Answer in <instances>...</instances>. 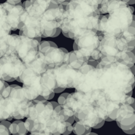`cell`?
<instances>
[{
  "label": "cell",
  "instance_id": "obj_34",
  "mask_svg": "<svg viewBox=\"0 0 135 135\" xmlns=\"http://www.w3.org/2000/svg\"><path fill=\"white\" fill-rule=\"evenodd\" d=\"M64 88H61V87H57V88H55V89H54V93H62L63 91H65Z\"/></svg>",
  "mask_w": 135,
  "mask_h": 135
},
{
  "label": "cell",
  "instance_id": "obj_19",
  "mask_svg": "<svg viewBox=\"0 0 135 135\" xmlns=\"http://www.w3.org/2000/svg\"><path fill=\"white\" fill-rule=\"evenodd\" d=\"M14 34H9L0 38V58L4 55L14 53Z\"/></svg>",
  "mask_w": 135,
  "mask_h": 135
},
{
  "label": "cell",
  "instance_id": "obj_18",
  "mask_svg": "<svg viewBox=\"0 0 135 135\" xmlns=\"http://www.w3.org/2000/svg\"><path fill=\"white\" fill-rule=\"evenodd\" d=\"M89 59L90 57L82 55L78 51H72L66 55L64 63L72 69L78 70L83 66L87 64Z\"/></svg>",
  "mask_w": 135,
  "mask_h": 135
},
{
  "label": "cell",
  "instance_id": "obj_33",
  "mask_svg": "<svg viewBox=\"0 0 135 135\" xmlns=\"http://www.w3.org/2000/svg\"><path fill=\"white\" fill-rule=\"evenodd\" d=\"M59 3L61 4L64 6H66L67 4L70 2V0H56Z\"/></svg>",
  "mask_w": 135,
  "mask_h": 135
},
{
  "label": "cell",
  "instance_id": "obj_26",
  "mask_svg": "<svg viewBox=\"0 0 135 135\" xmlns=\"http://www.w3.org/2000/svg\"><path fill=\"white\" fill-rule=\"evenodd\" d=\"M18 126V135H25L27 134V130L26 129L25 126L24 122L22 120H16Z\"/></svg>",
  "mask_w": 135,
  "mask_h": 135
},
{
  "label": "cell",
  "instance_id": "obj_44",
  "mask_svg": "<svg viewBox=\"0 0 135 135\" xmlns=\"http://www.w3.org/2000/svg\"><path fill=\"white\" fill-rule=\"evenodd\" d=\"M87 135H98V134H96V133H95V132H91L89 134H88Z\"/></svg>",
  "mask_w": 135,
  "mask_h": 135
},
{
  "label": "cell",
  "instance_id": "obj_2",
  "mask_svg": "<svg viewBox=\"0 0 135 135\" xmlns=\"http://www.w3.org/2000/svg\"><path fill=\"white\" fill-rule=\"evenodd\" d=\"M99 7L91 0H70L60 21L61 32L74 40L89 31L97 32L101 16Z\"/></svg>",
  "mask_w": 135,
  "mask_h": 135
},
{
  "label": "cell",
  "instance_id": "obj_17",
  "mask_svg": "<svg viewBox=\"0 0 135 135\" xmlns=\"http://www.w3.org/2000/svg\"><path fill=\"white\" fill-rule=\"evenodd\" d=\"M41 96L46 97L54 93V89L57 88L56 82H55V76H54V68H48L45 72L41 76Z\"/></svg>",
  "mask_w": 135,
  "mask_h": 135
},
{
  "label": "cell",
  "instance_id": "obj_14",
  "mask_svg": "<svg viewBox=\"0 0 135 135\" xmlns=\"http://www.w3.org/2000/svg\"><path fill=\"white\" fill-rule=\"evenodd\" d=\"M43 32L44 26L41 17L34 16L26 14L23 26L21 29L19 30L18 35L34 38L41 37Z\"/></svg>",
  "mask_w": 135,
  "mask_h": 135
},
{
  "label": "cell",
  "instance_id": "obj_24",
  "mask_svg": "<svg viewBox=\"0 0 135 135\" xmlns=\"http://www.w3.org/2000/svg\"><path fill=\"white\" fill-rule=\"evenodd\" d=\"M91 128L76 122L72 125V132L76 135H87L91 132Z\"/></svg>",
  "mask_w": 135,
  "mask_h": 135
},
{
  "label": "cell",
  "instance_id": "obj_36",
  "mask_svg": "<svg viewBox=\"0 0 135 135\" xmlns=\"http://www.w3.org/2000/svg\"><path fill=\"white\" fill-rule=\"evenodd\" d=\"M54 97H55V93H51L50 95H48V96L43 97H44V99L46 100V101H50V100L52 99Z\"/></svg>",
  "mask_w": 135,
  "mask_h": 135
},
{
  "label": "cell",
  "instance_id": "obj_15",
  "mask_svg": "<svg viewBox=\"0 0 135 135\" xmlns=\"http://www.w3.org/2000/svg\"><path fill=\"white\" fill-rule=\"evenodd\" d=\"M40 52L43 54V59L47 66L49 68H54L64 63L68 51L64 47H49L40 51Z\"/></svg>",
  "mask_w": 135,
  "mask_h": 135
},
{
  "label": "cell",
  "instance_id": "obj_25",
  "mask_svg": "<svg viewBox=\"0 0 135 135\" xmlns=\"http://www.w3.org/2000/svg\"><path fill=\"white\" fill-rule=\"evenodd\" d=\"M49 47H57V45L56 43H54L53 41H41L38 47V51H42L43 49H45V48Z\"/></svg>",
  "mask_w": 135,
  "mask_h": 135
},
{
  "label": "cell",
  "instance_id": "obj_8",
  "mask_svg": "<svg viewBox=\"0 0 135 135\" xmlns=\"http://www.w3.org/2000/svg\"><path fill=\"white\" fill-rule=\"evenodd\" d=\"M41 74L26 66L22 74L20 76L21 83L23 84L22 89L25 97L28 101H33L41 93Z\"/></svg>",
  "mask_w": 135,
  "mask_h": 135
},
{
  "label": "cell",
  "instance_id": "obj_43",
  "mask_svg": "<svg viewBox=\"0 0 135 135\" xmlns=\"http://www.w3.org/2000/svg\"><path fill=\"white\" fill-rule=\"evenodd\" d=\"M30 135H49L45 133H41V132H32Z\"/></svg>",
  "mask_w": 135,
  "mask_h": 135
},
{
  "label": "cell",
  "instance_id": "obj_13",
  "mask_svg": "<svg viewBox=\"0 0 135 135\" xmlns=\"http://www.w3.org/2000/svg\"><path fill=\"white\" fill-rule=\"evenodd\" d=\"M100 41L97 32L89 31L78 38V50L84 57H91L97 51Z\"/></svg>",
  "mask_w": 135,
  "mask_h": 135
},
{
  "label": "cell",
  "instance_id": "obj_38",
  "mask_svg": "<svg viewBox=\"0 0 135 135\" xmlns=\"http://www.w3.org/2000/svg\"><path fill=\"white\" fill-rule=\"evenodd\" d=\"M78 50V38L75 39L73 43V51Z\"/></svg>",
  "mask_w": 135,
  "mask_h": 135
},
{
  "label": "cell",
  "instance_id": "obj_1",
  "mask_svg": "<svg viewBox=\"0 0 135 135\" xmlns=\"http://www.w3.org/2000/svg\"><path fill=\"white\" fill-rule=\"evenodd\" d=\"M96 69L100 89L111 101L121 105L132 97L135 80L131 68L115 57H105L100 60Z\"/></svg>",
  "mask_w": 135,
  "mask_h": 135
},
{
  "label": "cell",
  "instance_id": "obj_5",
  "mask_svg": "<svg viewBox=\"0 0 135 135\" xmlns=\"http://www.w3.org/2000/svg\"><path fill=\"white\" fill-rule=\"evenodd\" d=\"M128 51V43L121 35H104L97 49V58L105 57L118 59Z\"/></svg>",
  "mask_w": 135,
  "mask_h": 135
},
{
  "label": "cell",
  "instance_id": "obj_32",
  "mask_svg": "<svg viewBox=\"0 0 135 135\" xmlns=\"http://www.w3.org/2000/svg\"><path fill=\"white\" fill-rule=\"evenodd\" d=\"M6 2H8V3H10V4L17 5L19 4L20 3H21L22 0H7Z\"/></svg>",
  "mask_w": 135,
  "mask_h": 135
},
{
  "label": "cell",
  "instance_id": "obj_23",
  "mask_svg": "<svg viewBox=\"0 0 135 135\" xmlns=\"http://www.w3.org/2000/svg\"><path fill=\"white\" fill-rule=\"evenodd\" d=\"M134 51V49L131 51H127L120 58L117 59V60L120 63L124 64L129 68H131V67L134 66L135 63V55Z\"/></svg>",
  "mask_w": 135,
  "mask_h": 135
},
{
  "label": "cell",
  "instance_id": "obj_29",
  "mask_svg": "<svg viewBox=\"0 0 135 135\" xmlns=\"http://www.w3.org/2000/svg\"><path fill=\"white\" fill-rule=\"evenodd\" d=\"M66 131H65V132H64L62 134L63 135H69L72 132V124H70V123L67 122H66Z\"/></svg>",
  "mask_w": 135,
  "mask_h": 135
},
{
  "label": "cell",
  "instance_id": "obj_35",
  "mask_svg": "<svg viewBox=\"0 0 135 135\" xmlns=\"http://www.w3.org/2000/svg\"><path fill=\"white\" fill-rule=\"evenodd\" d=\"M105 122V120H103V121H101V122L99 123V124H97L96 125V126H94V127L93 128H94V129H99V128H100L103 127V125H104Z\"/></svg>",
  "mask_w": 135,
  "mask_h": 135
},
{
  "label": "cell",
  "instance_id": "obj_40",
  "mask_svg": "<svg viewBox=\"0 0 135 135\" xmlns=\"http://www.w3.org/2000/svg\"><path fill=\"white\" fill-rule=\"evenodd\" d=\"M124 132L128 134H134L135 133V127L132 128L131 130H128V131H124Z\"/></svg>",
  "mask_w": 135,
  "mask_h": 135
},
{
  "label": "cell",
  "instance_id": "obj_37",
  "mask_svg": "<svg viewBox=\"0 0 135 135\" xmlns=\"http://www.w3.org/2000/svg\"><path fill=\"white\" fill-rule=\"evenodd\" d=\"M4 80L2 79V75H1V73H0V91H2L3 86H4Z\"/></svg>",
  "mask_w": 135,
  "mask_h": 135
},
{
  "label": "cell",
  "instance_id": "obj_21",
  "mask_svg": "<svg viewBox=\"0 0 135 135\" xmlns=\"http://www.w3.org/2000/svg\"><path fill=\"white\" fill-rule=\"evenodd\" d=\"M11 27L7 19L6 10L0 3V38L9 35Z\"/></svg>",
  "mask_w": 135,
  "mask_h": 135
},
{
  "label": "cell",
  "instance_id": "obj_7",
  "mask_svg": "<svg viewBox=\"0 0 135 135\" xmlns=\"http://www.w3.org/2000/svg\"><path fill=\"white\" fill-rule=\"evenodd\" d=\"M11 91L7 97L9 110L14 118L16 115L27 118L32 101H28L25 97L22 86L17 84H11Z\"/></svg>",
  "mask_w": 135,
  "mask_h": 135
},
{
  "label": "cell",
  "instance_id": "obj_31",
  "mask_svg": "<svg viewBox=\"0 0 135 135\" xmlns=\"http://www.w3.org/2000/svg\"><path fill=\"white\" fill-rule=\"evenodd\" d=\"M0 124H3V126H5L6 128H9V126L11 124V122L9 121H8V120H2V121L0 122Z\"/></svg>",
  "mask_w": 135,
  "mask_h": 135
},
{
  "label": "cell",
  "instance_id": "obj_20",
  "mask_svg": "<svg viewBox=\"0 0 135 135\" xmlns=\"http://www.w3.org/2000/svg\"><path fill=\"white\" fill-rule=\"evenodd\" d=\"M128 43V51L134 50L135 47V20L132 22L126 31L121 35Z\"/></svg>",
  "mask_w": 135,
  "mask_h": 135
},
{
  "label": "cell",
  "instance_id": "obj_12",
  "mask_svg": "<svg viewBox=\"0 0 135 135\" xmlns=\"http://www.w3.org/2000/svg\"><path fill=\"white\" fill-rule=\"evenodd\" d=\"M54 72L57 88L71 89L74 87L77 70L72 69L66 64L64 63L54 68Z\"/></svg>",
  "mask_w": 135,
  "mask_h": 135
},
{
  "label": "cell",
  "instance_id": "obj_4",
  "mask_svg": "<svg viewBox=\"0 0 135 135\" xmlns=\"http://www.w3.org/2000/svg\"><path fill=\"white\" fill-rule=\"evenodd\" d=\"M134 9L126 4L120 7L107 15H101L97 25V31L103 35L120 36L134 20Z\"/></svg>",
  "mask_w": 135,
  "mask_h": 135
},
{
  "label": "cell",
  "instance_id": "obj_28",
  "mask_svg": "<svg viewBox=\"0 0 135 135\" xmlns=\"http://www.w3.org/2000/svg\"><path fill=\"white\" fill-rule=\"evenodd\" d=\"M10 133L9 132L8 128H6L3 124H0V135H9Z\"/></svg>",
  "mask_w": 135,
  "mask_h": 135
},
{
  "label": "cell",
  "instance_id": "obj_39",
  "mask_svg": "<svg viewBox=\"0 0 135 135\" xmlns=\"http://www.w3.org/2000/svg\"><path fill=\"white\" fill-rule=\"evenodd\" d=\"M123 2L126 3L128 5H133L135 3V0H122Z\"/></svg>",
  "mask_w": 135,
  "mask_h": 135
},
{
  "label": "cell",
  "instance_id": "obj_9",
  "mask_svg": "<svg viewBox=\"0 0 135 135\" xmlns=\"http://www.w3.org/2000/svg\"><path fill=\"white\" fill-rule=\"evenodd\" d=\"M25 66L16 53L4 55L0 58V73L2 79L8 82L21 76Z\"/></svg>",
  "mask_w": 135,
  "mask_h": 135
},
{
  "label": "cell",
  "instance_id": "obj_6",
  "mask_svg": "<svg viewBox=\"0 0 135 135\" xmlns=\"http://www.w3.org/2000/svg\"><path fill=\"white\" fill-rule=\"evenodd\" d=\"M14 53L25 66L28 64L38 55L39 43L35 38H29L16 34H14Z\"/></svg>",
  "mask_w": 135,
  "mask_h": 135
},
{
  "label": "cell",
  "instance_id": "obj_41",
  "mask_svg": "<svg viewBox=\"0 0 135 135\" xmlns=\"http://www.w3.org/2000/svg\"><path fill=\"white\" fill-rule=\"evenodd\" d=\"M66 122H67L70 123V124H73L74 122V115H72V116L70 117L67 120H66Z\"/></svg>",
  "mask_w": 135,
  "mask_h": 135
},
{
  "label": "cell",
  "instance_id": "obj_10",
  "mask_svg": "<svg viewBox=\"0 0 135 135\" xmlns=\"http://www.w3.org/2000/svg\"><path fill=\"white\" fill-rule=\"evenodd\" d=\"M108 118L112 121H116L118 126L123 131L131 130L135 127L134 103L128 105L124 102Z\"/></svg>",
  "mask_w": 135,
  "mask_h": 135
},
{
  "label": "cell",
  "instance_id": "obj_11",
  "mask_svg": "<svg viewBox=\"0 0 135 135\" xmlns=\"http://www.w3.org/2000/svg\"><path fill=\"white\" fill-rule=\"evenodd\" d=\"M7 15V19L11 27V31L20 30L24 25L26 12L22 6V3L12 5L7 2L1 3Z\"/></svg>",
  "mask_w": 135,
  "mask_h": 135
},
{
  "label": "cell",
  "instance_id": "obj_30",
  "mask_svg": "<svg viewBox=\"0 0 135 135\" xmlns=\"http://www.w3.org/2000/svg\"><path fill=\"white\" fill-rule=\"evenodd\" d=\"M99 62V61H97V60H92V59H89V60L88 61L87 64L90 65V66H93V67L94 68H96L97 66V65H98Z\"/></svg>",
  "mask_w": 135,
  "mask_h": 135
},
{
  "label": "cell",
  "instance_id": "obj_42",
  "mask_svg": "<svg viewBox=\"0 0 135 135\" xmlns=\"http://www.w3.org/2000/svg\"><path fill=\"white\" fill-rule=\"evenodd\" d=\"M61 28H60V27L57 28V30H56V32H55V35H54V37H58V36L60 35V33H61Z\"/></svg>",
  "mask_w": 135,
  "mask_h": 135
},
{
  "label": "cell",
  "instance_id": "obj_3",
  "mask_svg": "<svg viewBox=\"0 0 135 135\" xmlns=\"http://www.w3.org/2000/svg\"><path fill=\"white\" fill-rule=\"evenodd\" d=\"M27 118L33 122L32 132L60 135L66 131V119L63 110L60 112L55 111L49 101L38 102L32 101Z\"/></svg>",
  "mask_w": 135,
  "mask_h": 135
},
{
  "label": "cell",
  "instance_id": "obj_16",
  "mask_svg": "<svg viewBox=\"0 0 135 135\" xmlns=\"http://www.w3.org/2000/svg\"><path fill=\"white\" fill-rule=\"evenodd\" d=\"M51 0H26L22 6L28 14L41 17L50 6Z\"/></svg>",
  "mask_w": 135,
  "mask_h": 135
},
{
  "label": "cell",
  "instance_id": "obj_22",
  "mask_svg": "<svg viewBox=\"0 0 135 135\" xmlns=\"http://www.w3.org/2000/svg\"><path fill=\"white\" fill-rule=\"evenodd\" d=\"M9 118H12V117L11 115L8 108L7 99L0 97V122L2 120H8Z\"/></svg>",
  "mask_w": 135,
  "mask_h": 135
},
{
  "label": "cell",
  "instance_id": "obj_27",
  "mask_svg": "<svg viewBox=\"0 0 135 135\" xmlns=\"http://www.w3.org/2000/svg\"><path fill=\"white\" fill-rule=\"evenodd\" d=\"M69 93H61L60 95V97L57 99V103L58 104H60V105L62 106L64 105V103H65L66 99H67L68 96L69 95Z\"/></svg>",
  "mask_w": 135,
  "mask_h": 135
},
{
  "label": "cell",
  "instance_id": "obj_45",
  "mask_svg": "<svg viewBox=\"0 0 135 135\" xmlns=\"http://www.w3.org/2000/svg\"><path fill=\"white\" fill-rule=\"evenodd\" d=\"M25 135H27V134H25Z\"/></svg>",
  "mask_w": 135,
  "mask_h": 135
}]
</instances>
